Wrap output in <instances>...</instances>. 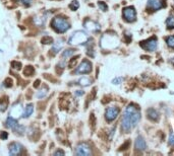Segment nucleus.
<instances>
[{"instance_id": "nucleus-1", "label": "nucleus", "mask_w": 174, "mask_h": 156, "mask_svg": "<svg viewBox=\"0 0 174 156\" xmlns=\"http://www.w3.org/2000/svg\"><path fill=\"white\" fill-rule=\"evenodd\" d=\"M141 121V111L134 103H130L124 110L121 119V131L130 133Z\"/></svg>"}, {"instance_id": "nucleus-2", "label": "nucleus", "mask_w": 174, "mask_h": 156, "mask_svg": "<svg viewBox=\"0 0 174 156\" xmlns=\"http://www.w3.org/2000/svg\"><path fill=\"white\" fill-rule=\"evenodd\" d=\"M51 27L56 33L63 34L70 28V24L67 20L62 16H55L51 21Z\"/></svg>"}, {"instance_id": "nucleus-3", "label": "nucleus", "mask_w": 174, "mask_h": 156, "mask_svg": "<svg viewBox=\"0 0 174 156\" xmlns=\"http://www.w3.org/2000/svg\"><path fill=\"white\" fill-rule=\"evenodd\" d=\"M89 40H90V37L89 34L84 31H75L74 34H71V37L69 38L68 40V44L71 45V46H78V45H86Z\"/></svg>"}, {"instance_id": "nucleus-4", "label": "nucleus", "mask_w": 174, "mask_h": 156, "mask_svg": "<svg viewBox=\"0 0 174 156\" xmlns=\"http://www.w3.org/2000/svg\"><path fill=\"white\" fill-rule=\"evenodd\" d=\"M117 45H118V38L114 34H104L101 39V47L103 49H113Z\"/></svg>"}, {"instance_id": "nucleus-5", "label": "nucleus", "mask_w": 174, "mask_h": 156, "mask_svg": "<svg viewBox=\"0 0 174 156\" xmlns=\"http://www.w3.org/2000/svg\"><path fill=\"white\" fill-rule=\"evenodd\" d=\"M140 45L144 50L148 51V52H154V51L157 49V46H158L157 38L152 37V38H150V39L141 42Z\"/></svg>"}, {"instance_id": "nucleus-6", "label": "nucleus", "mask_w": 174, "mask_h": 156, "mask_svg": "<svg viewBox=\"0 0 174 156\" xmlns=\"http://www.w3.org/2000/svg\"><path fill=\"white\" fill-rule=\"evenodd\" d=\"M164 7H166L165 0H148L147 2V9L150 11H157Z\"/></svg>"}, {"instance_id": "nucleus-7", "label": "nucleus", "mask_w": 174, "mask_h": 156, "mask_svg": "<svg viewBox=\"0 0 174 156\" xmlns=\"http://www.w3.org/2000/svg\"><path fill=\"white\" fill-rule=\"evenodd\" d=\"M122 14H123V18L127 22L134 21L135 18H137V11H135V8L134 6H128V7L123 8Z\"/></svg>"}, {"instance_id": "nucleus-8", "label": "nucleus", "mask_w": 174, "mask_h": 156, "mask_svg": "<svg viewBox=\"0 0 174 156\" xmlns=\"http://www.w3.org/2000/svg\"><path fill=\"white\" fill-rule=\"evenodd\" d=\"M119 107H107L105 111V119L108 123L113 122L114 120H116L117 116L119 114Z\"/></svg>"}, {"instance_id": "nucleus-9", "label": "nucleus", "mask_w": 174, "mask_h": 156, "mask_svg": "<svg viewBox=\"0 0 174 156\" xmlns=\"http://www.w3.org/2000/svg\"><path fill=\"white\" fill-rule=\"evenodd\" d=\"M84 27L87 31H91V33H99L101 31L100 24L97 21H94L92 20H87L84 22Z\"/></svg>"}, {"instance_id": "nucleus-10", "label": "nucleus", "mask_w": 174, "mask_h": 156, "mask_svg": "<svg viewBox=\"0 0 174 156\" xmlns=\"http://www.w3.org/2000/svg\"><path fill=\"white\" fill-rule=\"evenodd\" d=\"M91 71H92V64L88 60L81 61L80 66H78L77 69V73H78V74H88V73H90Z\"/></svg>"}, {"instance_id": "nucleus-11", "label": "nucleus", "mask_w": 174, "mask_h": 156, "mask_svg": "<svg viewBox=\"0 0 174 156\" xmlns=\"http://www.w3.org/2000/svg\"><path fill=\"white\" fill-rule=\"evenodd\" d=\"M23 113H24V109L23 106H21V103H17L13 104V107H11L10 110V117L14 118V119H18V118L23 117Z\"/></svg>"}, {"instance_id": "nucleus-12", "label": "nucleus", "mask_w": 174, "mask_h": 156, "mask_svg": "<svg viewBox=\"0 0 174 156\" xmlns=\"http://www.w3.org/2000/svg\"><path fill=\"white\" fill-rule=\"evenodd\" d=\"M75 153L78 155H91L92 150L90 145L87 144V143H81V144H78L77 150H75Z\"/></svg>"}, {"instance_id": "nucleus-13", "label": "nucleus", "mask_w": 174, "mask_h": 156, "mask_svg": "<svg viewBox=\"0 0 174 156\" xmlns=\"http://www.w3.org/2000/svg\"><path fill=\"white\" fill-rule=\"evenodd\" d=\"M134 148L137 149L138 151H144L147 149V143H146V140L142 136L137 137L135 142H134Z\"/></svg>"}, {"instance_id": "nucleus-14", "label": "nucleus", "mask_w": 174, "mask_h": 156, "mask_svg": "<svg viewBox=\"0 0 174 156\" xmlns=\"http://www.w3.org/2000/svg\"><path fill=\"white\" fill-rule=\"evenodd\" d=\"M23 151V146L20 143L13 142L9 145V154L10 155H18Z\"/></svg>"}, {"instance_id": "nucleus-15", "label": "nucleus", "mask_w": 174, "mask_h": 156, "mask_svg": "<svg viewBox=\"0 0 174 156\" xmlns=\"http://www.w3.org/2000/svg\"><path fill=\"white\" fill-rule=\"evenodd\" d=\"M18 125V123H17V119H14V118H12L9 116L7 119H6V122H5V126L7 127V128L9 129H13L15 128Z\"/></svg>"}, {"instance_id": "nucleus-16", "label": "nucleus", "mask_w": 174, "mask_h": 156, "mask_svg": "<svg viewBox=\"0 0 174 156\" xmlns=\"http://www.w3.org/2000/svg\"><path fill=\"white\" fill-rule=\"evenodd\" d=\"M147 116L148 119H150L151 121H158L159 119V114L155 109H149L147 111Z\"/></svg>"}, {"instance_id": "nucleus-17", "label": "nucleus", "mask_w": 174, "mask_h": 156, "mask_svg": "<svg viewBox=\"0 0 174 156\" xmlns=\"http://www.w3.org/2000/svg\"><path fill=\"white\" fill-rule=\"evenodd\" d=\"M34 113V104L33 103H29L27 104V107H25V111L23 113V118H29L32 114Z\"/></svg>"}, {"instance_id": "nucleus-18", "label": "nucleus", "mask_w": 174, "mask_h": 156, "mask_svg": "<svg viewBox=\"0 0 174 156\" xmlns=\"http://www.w3.org/2000/svg\"><path fill=\"white\" fill-rule=\"evenodd\" d=\"M78 83L80 84L81 86L86 87V86H89V85H91V83H92V79H90L89 77H81V78L78 79Z\"/></svg>"}, {"instance_id": "nucleus-19", "label": "nucleus", "mask_w": 174, "mask_h": 156, "mask_svg": "<svg viewBox=\"0 0 174 156\" xmlns=\"http://www.w3.org/2000/svg\"><path fill=\"white\" fill-rule=\"evenodd\" d=\"M62 47H63V41H62V40H58L57 42L53 44L52 51L56 54V53H58L59 51L62 49Z\"/></svg>"}, {"instance_id": "nucleus-20", "label": "nucleus", "mask_w": 174, "mask_h": 156, "mask_svg": "<svg viewBox=\"0 0 174 156\" xmlns=\"http://www.w3.org/2000/svg\"><path fill=\"white\" fill-rule=\"evenodd\" d=\"M8 107V100L6 97H3L0 100V111L3 113V111H5L7 110Z\"/></svg>"}, {"instance_id": "nucleus-21", "label": "nucleus", "mask_w": 174, "mask_h": 156, "mask_svg": "<svg viewBox=\"0 0 174 156\" xmlns=\"http://www.w3.org/2000/svg\"><path fill=\"white\" fill-rule=\"evenodd\" d=\"M166 25H167V28H168V30H173L174 28V14H171L168 18H167Z\"/></svg>"}, {"instance_id": "nucleus-22", "label": "nucleus", "mask_w": 174, "mask_h": 156, "mask_svg": "<svg viewBox=\"0 0 174 156\" xmlns=\"http://www.w3.org/2000/svg\"><path fill=\"white\" fill-rule=\"evenodd\" d=\"M47 93H48V87H47V86H43V88H41L40 90L38 91V93H37V97L40 100V98L45 97Z\"/></svg>"}, {"instance_id": "nucleus-23", "label": "nucleus", "mask_w": 174, "mask_h": 156, "mask_svg": "<svg viewBox=\"0 0 174 156\" xmlns=\"http://www.w3.org/2000/svg\"><path fill=\"white\" fill-rule=\"evenodd\" d=\"M14 131V133L15 134H17V135H24L25 134V131H26V129H25V127H23L21 125H20V124H18V125L15 127V128H13L12 129Z\"/></svg>"}, {"instance_id": "nucleus-24", "label": "nucleus", "mask_w": 174, "mask_h": 156, "mask_svg": "<svg viewBox=\"0 0 174 156\" xmlns=\"http://www.w3.org/2000/svg\"><path fill=\"white\" fill-rule=\"evenodd\" d=\"M75 50H72V49H67V50H64L62 53V57L63 58H68V57H71L72 55L74 54Z\"/></svg>"}, {"instance_id": "nucleus-25", "label": "nucleus", "mask_w": 174, "mask_h": 156, "mask_svg": "<svg viewBox=\"0 0 174 156\" xmlns=\"http://www.w3.org/2000/svg\"><path fill=\"white\" fill-rule=\"evenodd\" d=\"M34 73V68L32 66H27L24 70V74L26 76H31Z\"/></svg>"}, {"instance_id": "nucleus-26", "label": "nucleus", "mask_w": 174, "mask_h": 156, "mask_svg": "<svg viewBox=\"0 0 174 156\" xmlns=\"http://www.w3.org/2000/svg\"><path fill=\"white\" fill-rule=\"evenodd\" d=\"M78 7H80V3H78V1H77V0L72 1V2L70 3V4H69V8H70L72 11L78 10Z\"/></svg>"}, {"instance_id": "nucleus-27", "label": "nucleus", "mask_w": 174, "mask_h": 156, "mask_svg": "<svg viewBox=\"0 0 174 156\" xmlns=\"http://www.w3.org/2000/svg\"><path fill=\"white\" fill-rule=\"evenodd\" d=\"M166 43L169 48L174 49V36H169L168 38H166Z\"/></svg>"}, {"instance_id": "nucleus-28", "label": "nucleus", "mask_w": 174, "mask_h": 156, "mask_svg": "<svg viewBox=\"0 0 174 156\" xmlns=\"http://www.w3.org/2000/svg\"><path fill=\"white\" fill-rule=\"evenodd\" d=\"M41 43L44 45H49V44H53V39L51 37H44L42 40H41Z\"/></svg>"}, {"instance_id": "nucleus-29", "label": "nucleus", "mask_w": 174, "mask_h": 156, "mask_svg": "<svg viewBox=\"0 0 174 156\" xmlns=\"http://www.w3.org/2000/svg\"><path fill=\"white\" fill-rule=\"evenodd\" d=\"M98 6H99V8L102 11H107V10H108V6H107L106 3L103 2V1H98Z\"/></svg>"}, {"instance_id": "nucleus-30", "label": "nucleus", "mask_w": 174, "mask_h": 156, "mask_svg": "<svg viewBox=\"0 0 174 156\" xmlns=\"http://www.w3.org/2000/svg\"><path fill=\"white\" fill-rule=\"evenodd\" d=\"M45 18L42 17V16H39V17H35V24H36L37 25H43L44 24H45Z\"/></svg>"}, {"instance_id": "nucleus-31", "label": "nucleus", "mask_w": 174, "mask_h": 156, "mask_svg": "<svg viewBox=\"0 0 174 156\" xmlns=\"http://www.w3.org/2000/svg\"><path fill=\"white\" fill-rule=\"evenodd\" d=\"M168 144L170 146L174 145V135L172 132H170V135H169V140H168Z\"/></svg>"}, {"instance_id": "nucleus-32", "label": "nucleus", "mask_w": 174, "mask_h": 156, "mask_svg": "<svg viewBox=\"0 0 174 156\" xmlns=\"http://www.w3.org/2000/svg\"><path fill=\"white\" fill-rule=\"evenodd\" d=\"M123 81V78L122 77H116L112 80V83L113 84H120L121 82Z\"/></svg>"}, {"instance_id": "nucleus-33", "label": "nucleus", "mask_w": 174, "mask_h": 156, "mask_svg": "<svg viewBox=\"0 0 174 156\" xmlns=\"http://www.w3.org/2000/svg\"><path fill=\"white\" fill-rule=\"evenodd\" d=\"M21 2L23 3L25 6H30L33 4V0H21Z\"/></svg>"}, {"instance_id": "nucleus-34", "label": "nucleus", "mask_w": 174, "mask_h": 156, "mask_svg": "<svg viewBox=\"0 0 174 156\" xmlns=\"http://www.w3.org/2000/svg\"><path fill=\"white\" fill-rule=\"evenodd\" d=\"M12 67H13L14 69L20 70V69H21V64L20 62H12Z\"/></svg>"}, {"instance_id": "nucleus-35", "label": "nucleus", "mask_w": 174, "mask_h": 156, "mask_svg": "<svg viewBox=\"0 0 174 156\" xmlns=\"http://www.w3.org/2000/svg\"><path fill=\"white\" fill-rule=\"evenodd\" d=\"M8 137V134L6 133V132H1L0 133V139H2V140H6V138Z\"/></svg>"}, {"instance_id": "nucleus-36", "label": "nucleus", "mask_w": 174, "mask_h": 156, "mask_svg": "<svg viewBox=\"0 0 174 156\" xmlns=\"http://www.w3.org/2000/svg\"><path fill=\"white\" fill-rule=\"evenodd\" d=\"M74 93L77 96H81V95H84V91L83 90H75Z\"/></svg>"}, {"instance_id": "nucleus-37", "label": "nucleus", "mask_w": 174, "mask_h": 156, "mask_svg": "<svg viewBox=\"0 0 174 156\" xmlns=\"http://www.w3.org/2000/svg\"><path fill=\"white\" fill-rule=\"evenodd\" d=\"M54 155H64V151H62V150H58V151H56Z\"/></svg>"}, {"instance_id": "nucleus-38", "label": "nucleus", "mask_w": 174, "mask_h": 156, "mask_svg": "<svg viewBox=\"0 0 174 156\" xmlns=\"http://www.w3.org/2000/svg\"><path fill=\"white\" fill-rule=\"evenodd\" d=\"M39 83H40V80H37V81H36V83H35V85H34V86H35V87H38V86H39Z\"/></svg>"}, {"instance_id": "nucleus-39", "label": "nucleus", "mask_w": 174, "mask_h": 156, "mask_svg": "<svg viewBox=\"0 0 174 156\" xmlns=\"http://www.w3.org/2000/svg\"><path fill=\"white\" fill-rule=\"evenodd\" d=\"M170 62H171V63H172V64L174 65V58H172L171 60H170Z\"/></svg>"}]
</instances>
